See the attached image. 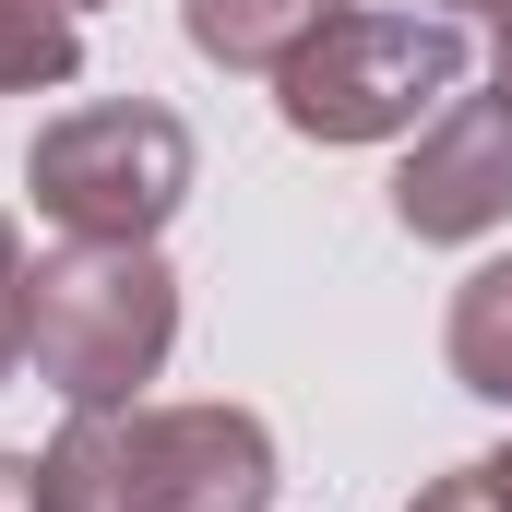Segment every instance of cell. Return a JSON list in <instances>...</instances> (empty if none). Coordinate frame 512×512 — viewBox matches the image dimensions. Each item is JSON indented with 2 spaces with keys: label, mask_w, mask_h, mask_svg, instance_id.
I'll return each instance as SVG.
<instances>
[{
  "label": "cell",
  "mask_w": 512,
  "mask_h": 512,
  "mask_svg": "<svg viewBox=\"0 0 512 512\" xmlns=\"http://www.w3.org/2000/svg\"><path fill=\"white\" fill-rule=\"evenodd\" d=\"M36 512H274L251 405H96L36 453Z\"/></svg>",
  "instance_id": "1"
},
{
  "label": "cell",
  "mask_w": 512,
  "mask_h": 512,
  "mask_svg": "<svg viewBox=\"0 0 512 512\" xmlns=\"http://www.w3.org/2000/svg\"><path fill=\"white\" fill-rule=\"evenodd\" d=\"M167 346H179V274L155 251L72 239V251L36 262V286H24V358H36V382L72 417L143 405V382L167 370Z\"/></svg>",
  "instance_id": "2"
},
{
  "label": "cell",
  "mask_w": 512,
  "mask_h": 512,
  "mask_svg": "<svg viewBox=\"0 0 512 512\" xmlns=\"http://www.w3.org/2000/svg\"><path fill=\"white\" fill-rule=\"evenodd\" d=\"M477 48L453 12H370L346 0L286 72H274V108L298 143H393V131H429L441 96H465Z\"/></svg>",
  "instance_id": "3"
},
{
  "label": "cell",
  "mask_w": 512,
  "mask_h": 512,
  "mask_svg": "<svg viewBox=\"0 0 512 512\" xmlns=\"http://www.w3.org/2000/svg\"><path fill=\"white\" fill-rule=\"evenodd\" d=\"M191 120L155 108V96H96L72 120H48L24 143V191L60 239H120V251H155V227L191 203Z\"/></svg>",
  "instance_id": "4"
},
{
  "label": "cell",
  "mask_w": 512,
  "mask_h": 512,
  "mask_svg": "<svg viewBox=\"0 0 512 512\" xmlns=\"http://www.w3.org/2000/svg\"><path fill=\"white\" fill-rule=\"evenodd\" d=\"M393 227L429 239V251H465V239L512 227V84L441 96V120L393 167Z\"/></svg>",
  "instance_id": "5"
},
{
  "label": "cell",
  "mask_w": 512,
  "mask_h": 512,
  "mask_svg": "<svg viewBox=\"0 0 512 512\" xmlns=\"http://www.w3.org/2000/svg\"><path fill=\"white\" fill-rule=\"evenodd\" d=\"M334 12H346V0H179L191 48H203L215 72H286Z\"/></svg>",
  "instance_id": "6"
},
{
  "label": "cell",
  "mask_w": 512,
  "mask_h": 512,
  "mask_svg": "<svg viewBox=\"0 0 512 512\" xmlns=\"http://www.w3.org/2000/svg\"><path fill=\"white\" fill-rule=\"evenodd\" d=\"M441 358H453V382L477 393V405H512V251H501V262H477V274L453 286Z\"/></svg>",
  "instance_id": "7"
},
{
  "label": "cell",
  "mask_w": 512,
  "mask_h": 512,
  "mask_svg": "<svg viewBox=\"0 0 512 512\" xmlns=\"http://www.w3.org/2000/svg\"><path fill=\"white\" fill-rule=\"evenodd\" d=\"M84 72V24L72 0H0V96H48Z\"/></svg>",
  "instance_id": "8"
},
{
  "label": "cell",
  "mask_w": 512,
  "mask_h": 512,
  "mask_svg": "<svg viewBox=\"0 0 512 512\" xmlns=\"http://www.w3.org/2000/svg\"><path fill=\"white\" fill-rule=\"evenodd\" d=\"M405 512H512V441L477 453V465H453V477H429Z\"/></svg>",
  "instance_id": "9"
},
{
  "label": "cell",
  "mask_w": 512,
  "mask_h": 512,
  "mask_svg": "<svg viewBox=\"0 0 512 512\" xmlns=\"http://www.w3.org/2000/svg\"><path fill=\"white\" fill-rule=\"evenodd\" d=\"M24 286H36V262H24V239H12V215H0V382L24 370Z\"/></svg>",
  "instance_id": "10"
},
{
  "label": "cell",
  "mask_w": 512,
  "mask_h": 512,
  "mask_svg": "<svg viewBox=\"0 0 512 512\" xmlns=\"http://www.w3.org/2000/svg\"><path fill=\"white\" fill-rule=\"evenodd\" d=\"M0 512H36V453H0Z\"/></svg>",
  "instance_id": "11"
},
{
  "label": "cell",
  "mask_w": 512,
  "mask_h": 512,
  "mask_svg": "<svg viewBox=\"0 0 512 512\" xmlns=\"http://www.w3.org/2000/svg\"><path fill=\"white\" fill-rule=\"evenodd\" d=\"M441 12H489V24H512V0H441Z\"/></svg>",
  "instance_id": "12"
},
{
  "label": "cell",
  "mask_w": 512,
  "mask_h": 512,
  "mask_svg": "<svg viewBox=\"0 0 512 512\" xmlns=\"http://www.w3.org/2000/svg\"><path fill=\"white\" fill-rule=\"evenodd\" d=\"M501 84H512V24H501Z\"/></svg>",
  "instance_id": "13"
},
{
  "label": "cell",
  "mask_w": 512,
  "mask_h": 512,
  "mask_svg": "<svg viewBox=\"0 0 512 512\" xmlns=\"http://www.w3.org/2000/svg\"><path fill=\"white\" fill-rule=\"evenodd\" d=\"M72 12H96V0H72Z\"/></svg>",
  "instance_id": "14"
}]
</instances>
